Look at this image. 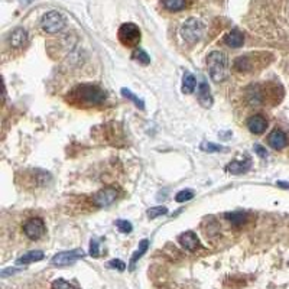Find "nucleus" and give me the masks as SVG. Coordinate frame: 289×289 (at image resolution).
<instances>
[{"mask_svg": "<svg viewBox=\"0 0 289 289\" xmlns=\"http://www.w3.org/2000/svg\"><path fill=\"white\" fill-rule=\"evenodd\" d=\"M168 213V208L163 205H158V207H152L147 210V217L149 218H156L159 216H165Z\"/></svg>", "mask_w": 289, "mask_h": 289, "instance_id": "obj_25", "label": "nucleus"}, {"mask_svg": "<svg viewBox=\"0 0 289 289\" xmlns=\"http://www.w3.org/2000/svg\"><path fill=\"white\" fill-rule=\"evenodd\" d=\"M106 93L100 87L83 84L74 87L71 93L68 94V101L78 106H100L106 101Z\"/></svg>", "mask_w": 289, "mask_h": 289, "instance_id": "obj_1", "label": "nucleus"}, {"mask_svg": "<svg viewBox=\"0 0 289 289\" xmlns=\"http://www.w3.org/2000/svg\"><path fill=\"white\" fill-rule=\"evenodd\" d=\"M198 101L202 107L208 109L213 106V96H211V91H210V87L207 84V81L202 80L201 84L198 86Z\"/></svg>", "mask_w": 289, "mask_h": 289, "instance_id": "obj_13", "label": "nucleus"}, {"mask_svg": "<svg viewBox=\"0 0 289 289\" xmlns=\"http://www.w3.org/2000/svg\"><path fill=\"white\" fill-rule=\"evenodd\" d=\"M200 147H201V150L208 152V153H211V152H226V150H227V149L223 147L221 144H213V142H202Z\"/></svg>", "mask_w": 289, "mask_h": 289, "instance_id": "obj_23", "label": "nucleus"}, {"mask_svg": "<svg viewBox=\"0 0 289 289\" xmlns=\"http://www.w3.org/2000/svg\"><path fill=\"white\" fill-rule=\"evenodd\" d=\"M86 256V253H84V250H81V249H74V250H67V252H59L57 253L52 260H51V263L54 265V266H70L72 263H75L77 260L83 259Z\"/></svg>", "mask_w": 289, "mask_h": 289, "instance_id": "obj_6", "label": "nucleus"}, {"mask_svg": "<svg viewBox=\"0 0 289 289\" xmlns=\"http://www.w3.org/2000/svg\"><path fill=\"white\" fill-rule=\"evenodd\" d=\"M195 87H197L195 77L191 72H185L184 78H182V93L184 94H191V93H194Z\"/></svg>", "mask_w": 289, "mask_h": 289, "instance_id": "obj_19", "label": "nucleus"}, {"mask_svg": "<svg viewBox=\"0 0 289 289\" xmlns=\"http://www.w3.org/2000/svg\"><path fill=\"white\" fill-rule=\"evenodd\" d=\"M194 198V191L192 189H182L175 195V201L176 202H185Z\"/></svg>", "mask_w": 289, "mask_h": 289, "instance_id": "obj_24", "label": "nucleus"}, {"mask_svg": "<svg viewBox=\"0 0 289 289\" xmlns=\"http://www.w3.org/2000/svg\"><path fill=\"white\" fill-rule=\"evenodd\" d=\"M107 268H110V269H117V271L123 272V271L126 269V263L122 262L120 259H113L107 263Z\"/></svg>", "mask_w": 289, "mask_h": 289, "instance_id": "obj_29", "label": "nucleus"}, {"mask_svg": "<svg viewBox=\"0 0 289 289\" xmlns=\"http://www.w3.org/2000/svg\"><path fill=\"white\" fill-rule=\"evenodd\" d=\"M233 68L239 72H247L253 68V62H252L250 57H247V55H245V57H239L234 59Z\"/></svg>", "mask_w": 289, "mask_h": 289, "instance_id": "obj_18", "label": "nucleus"}, {"mask_svg": "<svg viewBox=\"0 0 289 289\" xmlns=\"http://www.w3.org/2000/svg\"><path fill=\"white\" fill-rule=\"evenodd\" d=\"M122 96L125 97V99H128V100H130L136 107H139L141 110H144V103L142 99H139L138 96H135L130 90H128V88H122Z\"/></svg>", "mask_w": 289, "mask_h": 289, "instance_id": "obj_20", "label": "nucleus"}, {"mask_svg": "<svg viewBox=\"0 0 289 289\" xmlns=\"http://www.w3.org/2000/svg\"><path fill=\"white\" fill-rule=\"evenodd\" d=\"M204 35V23L200 19L191 17L181 26V36L189 43L198 42Z\"/></svg>", "mask_w": 289, "mask_h": 289, "instance_id": "obj_3", "label": "nucleus"}, {"mask_svg": "<svg viewBox=\"0 0 289 289\" xmlns=\"http://www.w3.org/2000/svg\"><path fill=\"white\" fill-rule=\"evenodd\" d=\"M52 289H77L74 285H71L70 282L64 281V279H57L52 284Z\"/></svg>", "mask_w": 289, "mask_h": 289, "instance_id": "obj_28", "label": "nucleus"}, {"mask_svg": "<svg viewBox=\"0 0 289 289\" xmlns=\"http://www.w3.org/2000/svg\"><path fill=\"white\" fill-rule=\"evenodd\" d=\"M250 166H252L250 159L246 158L243 160H233L226 166V169L227 172L233 173V175H240V173L246 172L247 169H250Z\"/></svg>", "mask_w": 289, "mask_h": 289, "instance_id": "obj_14", "label": "nucleus"}, {"mask_svg": "<svg viewBox=\"0 0 289 289\" xmlns=\"http://www.w3.org/2000/svg\"><path fill=\"white\" fill-rule=\"evenodd\" d=\"M147 249H149V240H147V239H144V240L139 243L138 250L133 253V256H132V259H130V263H129L130 271H133V269H135V265H136V263H138V260L141 259L144 253H146V250H147Z\"/></svg>", "mask_w": 289, "mask_h": 289, "instance_id": "obj_17", "label": "nucleus"}, {"mask_svg": "<svg viewBox=\"0 0 289 289\" xmlns=\"http://www.w3.org/2000/svg\"><path fill=\"white\" fill-rule=\"evenodd\" d=\"M119 41L125 46H135L141 41V29L135 23H123L119 29Z\"/></svg>", "mask_w": 289, "mask_h": 289, "instance_id": "obj_4", "label": "nucleus"}, {"mask_svg": "<svg viewBox=\"0 0 289 289\" xmlns=\"http://www.w3.org/2000/svg\"><path fill=\"white\" fill-rule=\"evenodd\" d=\"M45 258L42 250H30L28 253H25L23 256H20L19 259L16 260L17 265H29V263H33V262H39Z\"/></svg>", "mask_w": 289, "mask_h": 289, "instance_id": "obj_16", "label": "nucleus"}, {"mask_svg": "<svg viewBox=\"0 0 289 289\" xmlns=\"http://www.w3.org/2000/svg\"><path fill=\"white\" fill-rule=\"evenodd\" d=\"M41 26L48 33H55V32L62 30V28L65 26V19L59 12L52 10V12H48V13L43 14L42 20H41Z\"/></svg>", "mask_w": 289, "mask_h": 289, "instance_id": "obj_5", "label": "nucleus"}, {"mask_svg": "<svg viewBox=\"0 0 289 289\" xmlns=\"http://www.w3.org/2000/svg\"><path fill=\"white\" fill-rule=\"evenodd\" d=\"M119 197V191L115 187H106L100 189L94 197L93 201L99 207H110Z\"/></svg>", "mask_w": 289, "mask_h": 289, "instance_id": "obj_8", "label": "nucleus"}, {"mask_svg": "<svg viewBox=\"0 0 289 289\" xmlns=\"http://www.w3.org/2000/svg\"><path fill=\"white\" fill-rule=\"evenodd\" d=\"M226 218L230 221L234 227H240L247 220V214L246 213H230V214H226Z\"/></svg>", "mask_w": 289, "mask_h": 289, "instance_id": "obj_21", "label": "nucleus"}, {"mask_svg": "<svg viewBox=\"0 0 289 289\" xmlns=\"http://www.w3.org/2000/svg\"><path fill=\"white\" fill-rule=\"evenodd\" d=\"M276 185H278V187H281V188H289V184H287V182H282V181H279Z\"/></svg>", "mask_w": 289, "mask_h": 289, "instance_id": "obj_32", "label": "nucleus"}, {"mask_svg": "<svg viewBox=\"0 0 289 289\" xmlns=\"http://www.w3.org/2000/svg\"><path fill=\"white\" fill-rule=\"evenodd\" d=\"M28 42V32L23 28H17L14 29L13 32L10 33L9 36V43L12 48H22L25 43Z\"/></svg>", "mask_w": 289, "mask_h": 289, "instance_id": "obj_11", "label": "nucleus"}, {"mask_svg": "<svg viewBox=\"0 0 289 289\" xmlns=\"http://www.w3.org/2000/svg\"><path fill=\"white\" fill-rule=\"evenodd\" d=\"M133 59H136L138 62H141V64H144V65L150 64V58H149V55L144 52V49H136V51L133 52Z\"/></svg>", "mask_w": 289, "mask_h": 289, "instance_id": "obj_26", "label": "nucleus"}, {"mask_svg": "<svg viewBox=\"0 0 289 289\" xmlns=\"http://www.w3.org/2000/svg\"><path fill=\"white\" fill-rule=\"evenodd\" d=\"M207 65H208V72L213 81L221 83L227 78L229 75V61L227 55L221 51H213L207 57Z\"/></svg>", "mask_w": 289, "mask_h": 289, "instance_id": "obj_2", "label": "nucleus"}, {"mask_svg": "<svg viewBox=\"0 0 289 289\" xmlns=\"http://www.w3.org/2000/svg\"><path fill=\"white\" fill-rule=\"evenodd\" d=\"M268 128V120L262 115H255L247 119V129L253 135H262Z\"/></svg>", "mask_w": 289, "mask_h": 289, "instance_id": "obj_9", "label": "nucleus"}, {"mask_svg": "<svg viewBox=\"0 0 289 289\" xmlns=\"http://www.w3.org/2000/svg\"><path fill=\"white\" fill-rule=\"evenodd\" d=\"M163 4L171 12H179L185 7V0H163Z\"/></svg>", "mask_w": 289, "mask_h": 289, "instance_id": "obj_22", "label": "nucleus"}, {"mask_svg": "<svg viewBox=\"0 0 289 289\" xmlns=\"http://www.w3.org/2000/svg\"><path fill=\"white\" fill-rule=\"evenodd\" d=\"M224 42L230 48H240L245 43V36L240 30H231L224 36Z\"/></svg>", "mask_w": 289, "mask_h": 289, "instance_id": "obj_15", "label": "nucleus"}, {"mask_svg": "<svg viewBox=\"0 0 289 289\" xmlns=\"http://www.w3.org/2000/svg\"><path fill=\"white\" fill-rule=\"evenodd\" d=\"M116 227L119 229V231H122V233H125V234H128V233H130V231L133 230L132 223L128 221V220H117V221H116Z\"/></svg>", "mask_w": 289, "mask_h": 289, "instance_id": "obj_27", "label": "nucleus"}, {"mask_svg": "<svg viewBox=\"0 0 289 289\" xmlns=\"http://www.w3.org/2000/svg\"><path fill=\"white\" fill-rule=\"evenodd\" d=\"M100 247H99V242L96 240V239H93L91 242H90V256H93V258H99L100 256V250H99Z\"/></svg>", "mask_w": 289, "mask_h": 289, "instance_id": "obj_30", "label": "nucleus"}, {"mask_svg": "<svg viewBox=\"0 0 289 289\" xmlns=\"http://www.w3.org/2000/svg\"><path fill=\"white\" fill-rule=\"evenodd\" d=\"M268 142H269V144H271L274 149H284V147L288 144V138H287V135H285L282 130L275 129L274 132L269 135Z\"/></svg>", "mask_w": 289, "mask_h": 289, "instance_id": "obj_12", "label": "nucleus"}, {"mask_svg": "<svg viewBox=\"0 0 289 289\" xmlns=\"http://www.w3.org/2000/svg\"><path fill=\"white\" fill-rule=\"evenodd\" d=\"M23 233L30 240H38L45 234V223L42 218L33 217L23 224Z\"/></svg>", "mask_w": 289, "mask_h": 289, "instance_id": "obj_7", "label": "nucleus"}, {"mask_svg": "<svg viewBox=\"0 0 289 289\" xmlns=\"http://www.w3.org/2000/svg\"><path fill=\"white\" fill-rule=\"evenodd\" d=\"M179 243L188 252H195L200 247V240L194 231H185L179 236Z\"/></svg>", "mask_w": 289, "mask_h": 289, "instance_id": "obj_10", "label": "nucleus"}, {"mask_svg": "<svg viewBox=\"0 0 289 289\" xmlns=\"http://www.w3.org/2000/svg\"><path fill=\"white\" fill-rule=\"evenodd\" d=\"M255 152L259 155V158H266L268 156V150L260 144H255Z\"/></svg>", "mask_w": 289, "mask_h": 289, "instance_id": "obj_31", "label": "nucleus"}]
</instances>
